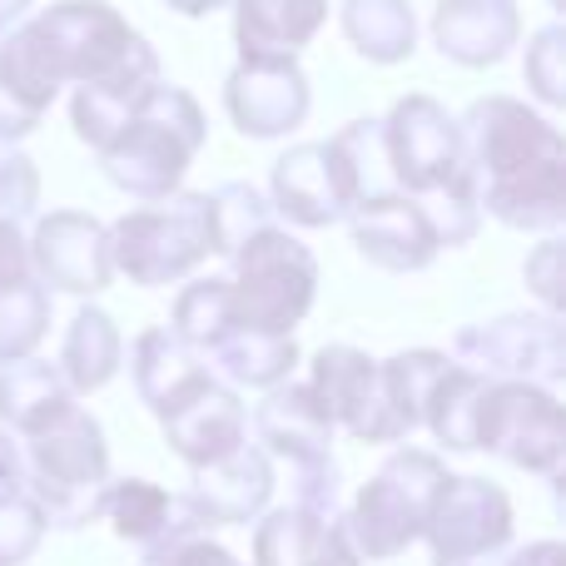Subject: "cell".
<instances>
[{
  "label": "cell",
  "instance_id": "d590c367",
  "mask_svg": "<svg viewBox=\"0 0 566 566\" xmlns=\"http://www.w3.org/2000/svg\"><path fill=\"white\" fill-rule=\"evenodd\" d=\"M40 209V169L25 149L0 145V219L6 224H35Z\"/></svg>",
  "mask_w": 566,
  "mask_h": 566
},
{
  "label": "cell",
  "instance_id": "6da1fadb",
  "mask_svg": "<svg viewBox=\"0 0 566 566\" xmlns=\"http://www.w3.org/2000/svg\"><path fill=\"white\" fill-rule=\"evenodd\" d=\"M478 205L522 234L566 224V135L552 115L517 95H482L458 119Z\"/></svg>",
  "mask_w": 566,
  "mask_h": 566
},
{
  "label": "cell",
  "instance_id": "74e56055",
  "mask_svg": "<svg viewBox=\"0 0 566 566\" xmlns=\"http://www.w3.org/2000/svg\"><path fill=\"white\" fill-rule=\"evenodd\" d=\"M522 279L542 298V313H562V239L557 234H542V244L527 254Z\"/></svg>",
  "mask_w": 566,
  "mask_h": 566
},
{
  "label": "cell",
  "instance_id": "4fadbf2b",
  "mask_svg": "<svg viewBox=\"0 0 566 566\" xmlns=\"http://www.w3.org/2000/svg\"><path fill=\"white\" fill-rule=\"evenodd\" d=\"M30 274L50 293L70 298H95L115 283V259H109V224L85 209H50L25 234Z\"/></svg>",
  "mask_w": 566,
  "mask_h": 566
},
{
  "label": "cell",
  "instance_id": "44dd1931",
  "mask_svg": "<svg viewBox=\"0 0 566 566\" xmlns=\"http://www.w3.org/2000/svg\"><path fill=\"white\" fill-rule=\"evenodd\" d=\"M249 566H363L343 512L274 507L254 522V562Z\"/></svg>",
  "mask_w": 566,
  "mask_h": 566
},
{
  "label": "cell",
  "instance_id": "cb8c5ba5",
  "mask_svg": "<svg viewBox=\"0 0 566 566\" xmlns=\"http://www.w3.org/2000/svg\"><path fill=\"white\" fill-rule=\"evenodd\" d=\"M229 10H234L239 60H298L318 40V30L328 25V0H229Z\"/></svg>",
  "mask_w": 566,
  "mask_h": 566
},
{
  "label": "cell",
  "instance_id": "277c9868",
  "mask_svg": "<svg viewBox=\"0 0 566 566\" xmlns=\"http://www.w3.org/2000/svg\"><path fill=\"white\" fill-rule=\"evenodd\" d=\"M25 458V492L40 507L45 527L75 532L99 522V497L109 482V442L90 408L70 402L50 422L20 438Z\"/></svg>",
  "mask_w": 566,
  "mask_h": 566
},
{
  "label": "cell",
  "instance_id": "ee69618b",
  "mask_svg": "<svg viewBox=\"0 0 566 566\" xmlns=\"http://www.w3.org/2000/svg\"><path fill=\"white\" fill-rule=\"evenodd\" d=\"M30 6H35V0H0V35H6V30H15L20 20L30 15Z\"/></svg>",
  "mask_w": 566,
  "mask_h": 566
},
{
  "label": "cell",
  "instance_id": "1f68e13d",
  "mask_svg": "<svg viewBox=\"0 0 566 566\" xmlns=\"http://www.w3.org/2000/svg\"><path fill=\"white\" fill-rule=\"evenodd\" d=\"M382 368V398L392 408V422L402 428V438L422 428V408H428V392L438 382V373L448 368V353L438 348H408V353H392V358L378 363Z\"/></svg>",
  "mask_w": 566,
  "mask_h": 566
},
{
  "label": "cell",
  "instance_id": "9a60e30c",
  "mask_svg": "<svg viewBox=\"0 0 566 566\" xmlns=\"http://www.w3.org/2000/svg\"><path fill=\"white\" fill-rule=\"evenodd\" d=\"M224 109L229 125L244 139H283L313 109L308 75H303V65L293 55L239 60L224 80Z\"/></svg>",
  "mask_w": 566,
  "mask_h": 566
},
{
  "label": "cell",
  "instance_id": "8992f818",
  "mask_svg": "<svg viewBox=\"0 0 566 566\" xmlns=\"http://www.w3.org/2000/svg\"><path fill=\"white\" fill-rule=\"evenodd\" d=\"M109 259L115 274L135 289H165L185 283L214 259V224H209V195L179 189L159 205L129 209L109 224Z\"/></svg>",
  "mask_w": 566,
  "mask_h": 566
},
{
  "label": "cell",
  "instance_id": "7c38bea8",
  "mask_svg": "<svg viewBox=\"0 0 566 566\" xmlns=\"http://www.w3.org/2000/svg\"><path fill=\"white\" fill-rule=\"evenodd\" d=\"M452 353L462 368L492 382H542L557 388L566 378V333L562 313H502L458 333Z\"/></svg>",
  "mask_w": 566,
  "mask_h": 566
},
{
  "label": "cell",
  "instance_id": "484cf974",
  "mask_svg": "<svg viewBox=\"0 0 566 566\" xmlns=\"http://www.w3.org/2000/svg\"><path fill=\"white\" fill-rule=\"evenodd\" d=\"M55 368H60V378L70 382L75 398H90V392L109 388L115 373L125 368V338H119L115 318H109L105 308H95V303H85V308L70 318Z\"/></svg>",
  "mask_w": 566,
  "mask_h": 566
},
{
  "label": "cell",
  "instance_id": "4316f807",
  "mask_svg": "<svg viewBox=\"0 0 566 566\" xmlns=\"http://www.w3.org/2000/svg\"><path fill=\"white\" fill-rule=\"evenodd\" d=\"M70 402H75V392L60 378L55 363L35 358V353L0 363V422H6L10 438L35 432L40 422H50L60 408H70Z\"/></svg>",
  "mask_w": 566,
  "mask_h": 566
},
{
  "label": "cell",
  "instance_id": "9c48e42d",
  "mask_svg": "<svg viewBox=\"0 0 566 566\" xmlns=\"http://www.w3.org/2000/svg\"><path fill=\"white\" fill-rule=\"evenodd\" d=\"M254 442L269 462L293 478V502L313 512H338V462H333V418L308 382H279L254 408Z\"/></svg>",
  "mask_w": 566,
  "mask_h": 566
},
{
  "label": "cell",
  "instance_id": "ffe728a7",
  "mask_svg": "<svg viewBox=\"0 0 566 566\" xmlns=\"http://www.w3.org/2000/svg\"><path fill=\"white\" fill-rule=\"evenodd\" d=\"M189 507L199 512L205 532L214 527H249L269 512L274 502V462L259 442H244L239 452H229L224 462L214 468H199L189 472V488H185Z\"/></svg>",
  "mask_w": 566,
  "mask_h": 566
},
{
  "label": "cell",
  "instance_id": "7bdbcfd3",
  "mask_svg": "<svg viewBox=\"0 0 566 566\" xmlns=\"http://www.w3.org/2000/svg\"><path fill=\"white\" fill-rule=\"evenodd\" d=\"M169 10H179V15H189V20H199V15H214V10H224L229 0H165Z\"/></svg>",
  "mask_w": 566,
  "mask_h": 566
},
{
  "label": "cell",
  "instance_id": "8d00e7d4",
  "mask_svg": "<svg viewBox=\"0 0 566 566\" xmlns=\"http://www.w3.org/2000/svg\"><path fill=\"white\" fill-rule=\"evenodd\" d=\"M45 532L50 527L40 517V507L30 502V492L15 502H0V566H25L40 552Z\"/></svg>",
  "mask_w": 566,
  "mask_h": 566
},
{
  "label": "cell",
  "instance_id": "d6a6232c",
  "mask_svg": "<svg viewBox=\"0 0 566 566\" xmlns=\"http://www.w3.org/2000/svg\"><path fill=\"white\" fill-rule=\"evenodd\" d=\"M50 333V289L35 274L0 289V363L30 358Z\"/></svg>",
  "mask_w": 566,
  "mask_h": 566
},
{
  "label": "cell",
  "instance_id": "2e32d148",
  "mask_svg": "<svg viewBox=\"0 0 566 566\" xmlns=\"http://www.w3.org/2000/svg\"><path fill=\"white\" fill-rule=\"evenodd\" d=\"M165 442L189 472L214 468L229 452H239L249 442V408L229 382H219L214 373L199 378L195 388H185L165 412H159Z\"/></svg>",
  "mask_w": 566,
  "mask_h": 566
},
{
  "label": "cell",
  "instance_id": "60d3db41",
  "mask_svg": "<svg viewBox=\"0 0 566 566\" xmlns=\"http://www.w3.org/2000/svg\"><path fill=\"white\" fill-rule=\"evenodd\" d=\"M25 497V458H20V442L0 428V502Z\"/></svg>",
  "mask_w": 566,
  "mask_h": 566
},
{
  "label": "cell",
  "instance_id": "5b68a950",
  "mask_svg": "<svg viewBox=\"0 0 566 566\" xmlns=\"http://www.w3.org/2000/svg\"><path fill=\"white\" fill-rule=\"evenodd\" d=\"M234 274H229V308H234V328L244 333H274L293 338L303 318H308L313 298H318V259L298 234L269 224L254 239L229 254Z\"/></svg>",
  "mask_w": 566,
  "mask_h": 566
},
{
  "label": "cell",
  "instance_id": "d4e9b609",
  "mask_svg": "<svg viewBox=\"0 0 566 566\" xmlns=\"http://www.w3.org/2000/svg\"><path fill=\"white\" fill-rule=\"evenodd\" d=\"M129 378H135L139 402L159 418L179 392L195 388L199 378H209V363L199 358L189 343H179L165 323H155V328H145L135 338V348H129Z\"/></svg>",
  "mask_w": 566,
  "mask_h": 566
},
{
  "label": "cell",
  "instance_id": "f35d334b",
  "mask_svg": "<svg viewBox=\"0 0 566 566\" xmlns=\"http://www.w3.org/2000/svg\"><path fill=\"white\" fill-rule=\"evenodd\" d=\"M155 566H244V562L209 537H189V542H179L175 552H165Z\"/></svg>",
  "mask_w": 566,
  "mask_h": 566
},
{
  "label": "cell",
  "instance_id": "f546056e",
  "mask_svg": "<svg viewBox=\"0 0 566 566\" xmlns=\"http://www.w3.org/2000/svg\"><path fill=\"white\" fill-rule=\"evenodd\" d=\"M488 382L492 378H482V373L462 368V363H452V358H448V368L438 373V382H432V392H428V408H422V428L448 452H478L472 432H478V402H482V392H488Z\"/></svg>",
  "mask_w": 566,
  "mask_h": 566
},
{
  "label": "cell",
  "instance_id": "52a82bcc",
  "mask_svg": "<svg viewBox=\"0 0 566 566\" xmlns=\"http://www.w3.org/2000/svg\"><path fill=\"white\" fill-rule=\"evenodd\" d=\"M448 462L428 448H398L368 482L358 488L353 507L343 512L353 547L363 562H392L422 542V527L432 517V502L448 488Z\"/></svg>",
  "mask_w": 566,
  "mask_h": 566
},
{
  "label": "cell",
  "instance_id": "30bf717a",
  "mask_svg": "<svg viewBox=\"0 0 566 566\" xmlns=\"http://www.w3.org/2000/svg\"><path fill=\"white\" fill-rule=\"evenodd\" d=\"M472 442H478V452H492L532 478H562L566 412L557 392L542 382H488Z\"/></svg>",
  "mask_w": 566,
  "mask_h": 566
},
{
  "label": "cell",
  "instance_id": "f1b7e54d",
  "mask_svg": "<svg viewBox=\"0 0 566 566\" xmlns=\"http://www.w3.org/2000/svg\"><path fill=\"white\" fill-rule=\"evenodd\" d=\"M338 25L368 65H402L418 50V15L408 0H343Z\"/></svg>",
  "mask_w": 566,
  "mask_h": 566
},
{
  "label": "cell",
  "instance_id": "83f0119b",
  "mask_svg": "<svg viewBox=\"0 0 566 566\" xmlns=\"http://www.w3.org/2000/svg\"><path fill=\"white\" fill-rule=\"evenodd\" d=\"M205 363H209V373H214L219 382H229L234 392H244V388L269 392V388H279V382L293 378V368H298V343L274 338V333L234 328Z\"/></svg>",
  "mask_w": 566,
  "mask_h": 566
},
{
  "label": "cell",
  "instance_id": "ac0fdd59",
  "mask_svg": "<svg viewBox=\"0 0 566 566\" xmlns=\"http://www.w3.org/2000/svg\"><path fill=\"white\" fill-rule=\"evenodd\" d=\"M99 517L115 527V537L139 547L145 566H155L165 552H175L179 542L209 537L185 492H169L149 478H109L105 497H99Z\"/></svg>",
  "mask_w": 566,
  "mask_h": 566
},
{
  "label": "cell",
  "instance_id": "e575fe53",
  "mask_svg": "<svg viewBox=\"0 0 566 566\" xmlns=\"http://www.w3.org/2000/svg\"><path fill=\"white\" fill-rule=\"evenodd\" d=\"M522 80L547 109L566 105V25H542L527 40V60H522Z\"/></svg>",
  "mask_w": 566,
  "mask_h": 566
},
{
  "label": "cell",
  "instance_id": "b9f144b4",
  "mask_svg": "<svg viewBox=\"0 0 566 566\" xmlns=\"http://www.w3.org/2000/svg\"><path fill=\"white\" fill-rule=\"evenodd\" d=\"M507 566H566L562 542H527V547H512Z\"/></svg>",
  "mask_w": 566,
  "mask_h": 566
},
{
  "label": "cell",
  "instance_id": "5bb4252c",
  "mask_svg": "<svg viewBox=\"0 0 566 566\" xmlns=\"http://www.w3.org/2000/svg\"><path fill=\"white\" fill-rule=\"evenodd\" d=\"M308 388L328 408L333 428H343L358 442H402V428L392 422V408L382 398V368L353 343H328L308 363Z\"/></svg>",
  "mask_w": 566,
  "mask_h": 566
},
{
  "label": "cell",
  "instance_id": "603a6c76",
  "mask_svg": "<svg viewBox=\"0 0 566 566\" xmlns=\"http://www.w3.org/2000/svg\"><path fill=\"white\" fill-rule=\"evenodd\" d=\"M159 80H165L159 75V55H155V45L145 40L125 65H115L109 75L90 80V85H75V95H70V125H75V135L85 139L90 149H105L109 139L125 129V119L135 115L139 99H145Z\"/></svg>",
  "mask_w": 566,
  "mask_h": 566
},
{
  "label": "cell",
  "instance_id": "3957f363",
  "mask_svg": "<svg viewBox=\"0 0 566 566\" xmlns=\"http://www.w3.org/2000/svg\"><path fill=\"white\" fill-rule=\"evenodd\" d=\"M205 139H209V119L199 109V99L185 85L159 80L139 99L135 115L125 119V129L95 155L119 195L139 199V205H159V199L185 189V175L199 159Z\"/></svg>",
  "mask_w": 566,
  "mask_h": 566
},
{
  "label": "cell",
  "instance_id": "836d02e7",
  "mask_svg": "<svg viewBox=\"0 0 566 566\" xmlns=\"http://www.w3.org/2000/svg\"><path fill=\"white\" fill-rule=\"evenodd\" d=\"M205 195H209V224H214V254L219 259H229L244 239H254L259 229L274 224L269 199L259 195L254 185H244V179H229V185L205 189Z\"/></svg>",
  "mask_w": 566,
  "mask_h": 566
},
{
  "label": "cell",
  "instance_id": "e0dca14e",
  "mask_svg": "<svg viewBox=\"0 0 566 566\" xmlns=\"http://www.w3.org/2000/svg\"><path fill=\"white\" fill-rule=\"evenodd\" d=\"M269 209L279 219H289L293 229H333L348 219L353 195H348V175L343 159L328 139H308L293 145L274 159L269 175Z\"/></svg>",
  "mask_w": 566,
  "mask_h": 566
},
{
  "label": "cell",
  "instance_id": "4dcf8cb0",
  "mask_svg": "<svg viewBox=\"0 0 566 566\" xmlns=\"http://www.w3.org/2000/svg\"><path fill=\"white\" fill-rule=\"evenodd\" d=\"M165 328L175 333L179 343H189L199 358H209V353H214L219 343L234 333L229 283L224 279H185V289H179V298H175V308H169Z\"/></svg>",
  "mask_w": 566,
  "mask_h": 566
},
{
  "label": "cell",
  "instance_id": "7402d4cb",
  "mask_svg": "<svg viewBox=\"0 0 566 566\" xmlns=\"http://www.w3.org/2000/svg\"><path fill=\"white\" fill-rule=\"evenodd\" d=\"M522 40L517 0H438L432 10V45L442 60L468 70L502 65Z\"/></svg>",
  "mask_w": 566,
  "mask_h": 566
},
{
  "label": "cell",
  "instance_id": "8fae6325",
  "mask_svg": "<svg viewBox=\"0 0 566 566\" xmlns=\"http://www.w3.org/2000/svg\"><path fill=\"white\" fill-rule=\"evenodd\" d=\"M432 566H507L517 547L512 497L488 478H448L422 527Z\"/></svg>",
  "mask_w": 566,
  "mask_h": 566
},
{
  "label": "cell",
  "instance_id": "7a4b0ae2",
  "mask_svg": "<svg viewBox=\"0 0 566 566\" xmlns=\"http://www.w3.org/2000/svg\"><path fill=\"white\" fill-rule=\"evenodd\" d=\"M382 149H388L392 185L422 205V214L438 229V244H472L482 229L478 179L448 105H438L432 95H402L382 119Z\"/></svg>",
  "mask_w": 566,
  "mask_h": 566
},
{
  "label": "cell",
  "instance_id": "ab89813d",
  "mask_svg": "<svg viewBox=\"0 0 566 566\" xmlns=\"http://www.w3.org/2000/svg\"><path fill=\"white\" fill-rule=\"evenodd\" d=\"M30 279V249H25V229L20 224H6L0 219V289L10 283Z\"/></svg>",
  "mask_w": 566,
  "mask_h": 566
},
{
  "label": "cell",
  "instance_id": "d6986e66",
  "mask_svg": "<svg viewBox=\"0 0 566 566\" xmlns=\"http://www.w3.org/2000/svg\"><path fill=\"white\" fill-rule=\"evenodd\" d=\"M343 224H348V234H353V249H358L373 269H382V274H422V269L442 254L432 219L422 214V205L412 195H402V189L358 205Z\"/></svg>",
  "mask_w": 566,
  "mask_h": 566
},
{
  "label": "cell",
  "instance_id": "ba28073f",
  "mask_svg": "<svg viewBox=\"0 0 566 566\" xmlns=\"http://www.w3.org/2000/svg\"><path fill=\"white\" fill-rule=\"evenodd\" d=\"M15 30L55 90L90 85L145 45V35L109 0H60L25 15Z\"/></svg>",
  "mask_w": 566,
  "mask_h": 566
}]
</instances>
